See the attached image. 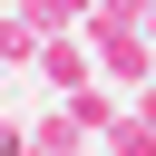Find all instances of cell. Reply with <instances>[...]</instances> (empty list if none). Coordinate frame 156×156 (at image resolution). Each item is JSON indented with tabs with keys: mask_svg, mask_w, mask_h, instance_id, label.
I'll list each match as a JSON object with an SVG mask.
<instances>
[{
	"mask_svg": "<svg viewBox=\"0 0 156 156\" xmlns=\"http://www.w3.org/2000/svg\"><path fill=\"white\" fill-rule=\"evenodd\" d=\"M29 39H39V29H29V20L10 10V20H0V58H29Z\"/></svg>",
	"mask_w": 156,
	"mask_h": 156,
	"instance_id": "1",
	"label": "cell"
},
{
	"mask_svg": "<svg viewBox=\"0 0 156 156\" xmlns=\"http://www.w3.org/2000/svg\"><path fill=\"white\" fill-rule=\"evenodd\" d=\"M0 68H10V58H0Z\"/></svg>",
	"mask_w": 156,
	"mask_h": 156,
	"instance_id": "2",
	"label": "cell"
},
{
	"mask_svg": "<svg viewBox=\"0 0 156 156\" xmlns=\"http://www.w3.org/2000/svg\"><path fill=\"white\" fill-rule=\"evenodd\" d=\"M0 136H10V127H0Z\"/></svg>",
	"mask_w": 156,
	"mask_h": 156,
	"instance_id": "3",
	"label": "cell"
}]
</instances>
